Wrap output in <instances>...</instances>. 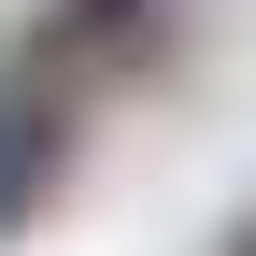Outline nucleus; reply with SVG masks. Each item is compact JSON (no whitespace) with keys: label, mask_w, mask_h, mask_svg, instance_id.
I'll list each match as a JSON object with an SVG mask.
<instances>
[{"label":"nucleus","mask_w":256,"mask_h":256,"mask_svg":"<svg viewBox=\"0 0 256 256\" xmlns=\"http://www.w3.org/2000/svg\"><path fill=\"white\" fill-rule=\"evenodd\" d=\"M156 28H171V0H57L43 28H28V72L43 86H86V72H142Z\"/></svg>","instance_id":"f257e3e1"},{"label":"nucleus","mask_w":256,"mask_h":256,"mask_svg":"<svg viewBox=\"0 0 256 256\" xmlns=\"http://www.w3.org/2000/svg\"><path fill=\"white\" fill-rule=\"evenodd\" d=\"M57 171H72V86L14 72L0 86V228H28V214L57 200Z\"/></svg>","instance_id":"f03ea898"}]
</instances>
